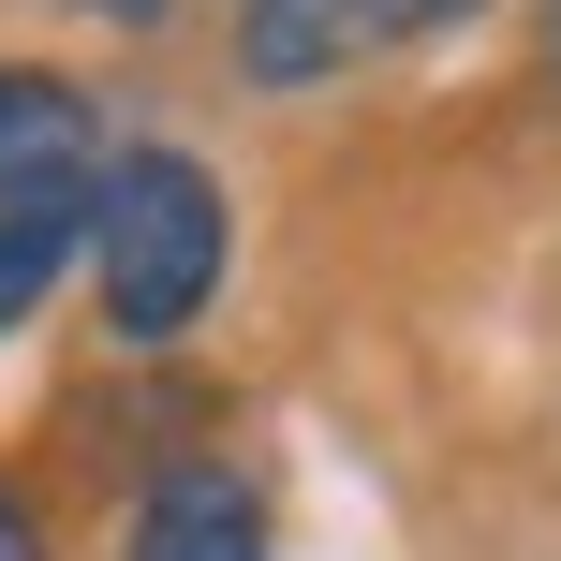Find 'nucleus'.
I'll return each mask as SVG.
<instances>
[{
  "label": "nucleus",
  "mask_w": 561,
  "mask_h": 561,
  "mask_svg": "<svg viewBox=\"0 0 561 561\" xmlns=\"http://www.w3.org/2000/svg\"><path fill=\"white\" fill-rule=\"evenodd\" d=\"M222 178L193 148H118L104 193H89V280H104V325L118 340H193L207 296H222Z\"/></svg>",
  "instance_id": "obj_1"
},
{
  "label": "nucleus",
  "mask_w": 561,
  "mask_h": 561,
  "mask_svg": "<svg viewBox=\"0 0 561 561\" xmlns=\"http://www.w3.org/2000/svg\"><path fill=\"white\" fill-rule=\"evenodd\" d=\"M458 15H488V0H252L237 75L252 89H325V75H355V59H385V45L458 30Z\"/></svg>",
  "instance_id": "obj_2"
},
{
  "label": "nucleus",
  "mask_w": 561,
  "mask_h": 561,
  "mask_svg": "<svg viewBox=\"0 0 561 561\" xmlns=\"http://www.w3.org/2000/svg\"><path fill=\"white\" fill-rule=\"evenodd\" d=\"M89 148H104V118H89L75 75H30V59H0V207H59L89 178Z\"/></svg>",
  "instance_id": "obj_3"
},
{
  "label": "nucleus",
  "mask_w": 561,
  "mask_h": 561,
  "mask_svg": "<svg viewBox=\"0 0 561 561\" xmlns=\"http://www.w3.org/2000/svg\"><path fill=\"white\" fill-rule=\"evenodd\" d=\"M134 561H266V503H252V473L178 458V473L148 488V517H134Z\"/></svg>",
  "instance_id": "obj_4"
},
{
  "label": "nucleus",
  "mask_w": 561,
  "mask_h": 561,
  "mask_svg": "<svg viewBox=\"0 0 561 561\" xmlns=\"http://www.w3.org/2000/svg\"><path fill=\"white\" fill-rule=\"evenodd\" d=\"M75 237H89L75 193H59V207H0V325H30V310H45V280L75 266Z\"/></svg>",
  "instance_id": "obj_5"
},
{
  "label": "nucleus",
  "mask_w": 561,
  "mask_h": 561,
  "mask_svg": "<svg viewBox=\"0 0 561 561\" xmlns=\"http://www.w3.org/2000/svg\"><path fill=\"white\" fill-rule=\"evenodd\" d=\"M0 561H45V533H30V503L0 488Z\"/></svg>",
  "instance_id": "obj_6"
},
{
  "label": "nucleus",
  "mask_w": 561,
  "mask_h": 561,
  "mask_svg": "<svg viewBox=\"0 0 561 561\" xmlns=\"http://www.w3.org/2000/svg\"><path fill=\"white\" fill-rule=\"evenodd\" d=\"M75 15H118V30H148V15H163V0H75Z\"/></svg>",
  "instance_id": "obj_7"
},
{
  "label": "nucleus",
  "mask_w": 561,
  "mask_h": 561,
  "mask_svg": "<svg viewBox=\"0 0 561 561\" xmlns=\"http://www.w3.org/2000/svg\"><path fill=\"white\" fill-rule=\"evenodd\" d=\"M547 59H561V0H547Z\"/></svg>",
  "instance_id": "obj_8"
}]
</instances>
